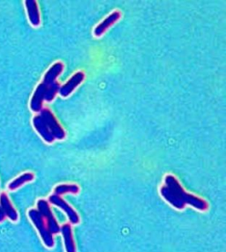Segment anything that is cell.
<instances>
[{"instance_id": "obj_1", "label": "cell", "mask_w": 226, "mask_h": 252, "mask_svg": "<svg viewBox=\"0 0 226 252\" xmlns=\"http://www.w3.org/2000/svg\"><path fill=\"white\" fill-rule=\"evenodd\" d=\"M160 194L169 205L178 210H183L187 206L201 212L209 209V203L205 199L187 192L173 175L165 176L164 185L161 187Z\"/></svg>"}, {"instance_id": "obj_2", "label": "cell", "mask_w": 226, "mask_h": 252, "mask_svg": "<svg viewBox=\"0 0 226 252\" xmlns=\"http://www.w3.org/2000/svg\"><path fill=\"white\" fill-rule=\"evenodd\" d=\"M64 68L65 66L62 62H56L45 72L42 83L38 85L30 101V109L34 112H40L42 109L43 101H53L59 94L61 85L57 80L63 72Z\"/></svg>"}, {"instance_id": "obj_3", "label": "cell", "mask_w": 226, "mask_h": 252, "mask_svg": "<svg viewBox=\"0 0 226 252\" xmlns=\"http://www.w3.org/2000/svg\"><path fill=\"white\" fill-rule=\"evenodd\" d=\"M33 126L47 143H53L56 139L62 140L67 136L66 130L57 120L54 114L46 108L41 109L40 114L34 118Z\"/></svg>"}, {"instance_id": "obj_4", "label": "cell", "mask_w": 226, "mask_h": 252, "mask_svg": "<svg viewBox=\"0 0 226 252\" xmlns=\"http://www.w3.org/2000/svg\"><path fill=\"white\" fill-rule=\"evenodd\" d=\"M28 215L34 226L37 227L44 245L47 248H53L55 245L54 237L47 227L46 222L44 219L42 218L41 214L38 212V209H30Z\"/></svg>"}, {"instance_id": "obj_5", "label": "cell", "mask_w": 226, "mask_h": 252, "mask_svg": "<svg viewBox=\"0 0 226 252\" xmlns=\"http://www.w3.org/2000/svg\"><path fill=\"white\" fill-rule=\"evenodd\" d=\"M38 211L44 219L47 227L52 235L60 233V226L50 209L49 201L45 199H39L38 201Z\"/></svg>"}, {"instance_id": "obj_6", "label": "cell", "mask_w": 226, "mask_h": 252, "mask_svg": "<svg viewBox=\"0 0 226 252\" xmlns=\"http://www.w3.org/2000/svg\"><path fill=\"white\" fill-rule=\"evenodd\" d=\"M49 202L50 204L58 206L61 210L64 211L66 213V215H67L68 220H69L71 224L76 225V224L80 223V216L78 215V213L61 196L52 194L49 198Z\"/></svg>"}, {"instance_id": "obj_7", "label": "cell", "mask_w": 226, "mask_h": 252, "mask_svg": "<svg viewBox=\"0 0 226 252\" xmlns=\"http://www.w3.org/2000/svg\"><path fill=\"white\" fill-rule=\"evenodd\" d=\"M85 80V73L83 72H77L72 76L67 82L60 87L59 94L60 96L67 98L75 90L77 87H79L82 81Z\"/></svg>"}, {"instance_id": "obj_8", "label": "cell", "mask_w": 226, "mask_h": 252, "mask_svg": "<svg viewBox=\"0 0 226 252\" xmlns=\"http://www.w3.org/2000/svg\"><path fill=\"white\" fill-rule=\"evenodd\" d=\"M121 18V13L119 11H114L105 18L104 21L99 23L94 30V34L97 37H100L109 30L112 26L114 25Z\"/></svg>"}, {"instance_id": "obj_9", "label": "cell", "mask_w": 226, "mask_h": 252, "mask_svg": "<svg viewBox=\"0 0 226 252\" xmlns=\"http://www.w3.org/2000/svg\"><path fill=\"white\" fill-rule=\"evenodd\" d=\"M60 233L63 236L65 248L67 252H77L75 241L73 235V228L70 223H66L60 227Z\"/></svg>"}, {"instance_id": "obj_10", "label": "cell", "mask_w": 226, "mask_h": 252, "mask_svg": "<svg viewBox=\"0 0 226 252\" xmlns=\"http://www.w3.org/2000/svg\"><path fill=\"white\" fill-rule=\"evenodd\" d=\"M25 5L31 25L34 27H38L41 23V17H40L38 2L35 0H27L25 1Z\"/></svg>"}, {"instance_id": "obj_11", "label": "cell", "mask_w": 226, "mask_h": 252, "mask_svg": "<svg viewBox=\"0 0 226 252\" xmlns=\"http://www.w3.org/2000/svg\"><path fill=\"white\" fill-rule=\"evenodd\" d=\"M0 206H1L2 210L4 211L5 216L8 217L12 221L15 222L18 220V219H19L18 213L14 209L7 195L5 193H1L0 195Z\"/></svg>"}, {"instance_id": "obj_12", "label": "cell", "mask_w": 226, "mask_h": 252, "mask_svg": "<svg viewBox=\"0 0 226 252\" xmlns=\"http://www.w3.org/2000/svg\"><path fill=\"white\" fill-rule=\"evenodd\" d=\"M34 179H35V175H34L33 173H24V174H22L20 177H17L16 179H14V180L12 181V182L9 184V189L14 190V189L20 188L22 185H25L27 183L33 181Z\"/></svg>"}, {"instance_id": "obj_13", "label": "cell", "mask_w": 226, "mask_h": 252, "mask_svg": "<svg viewBox=\"0 0 226 252\" xmlns=\"http://www.w3.org/2000/svg\"><path fill=\"white\" fill-rule=\"evenodd\" d=\"M80 192V187L75 184H64L56 186L54 189V194L62 196L64 194L71 193L78 194Z\"/></svg>"}, {"instance_id": "obj_14", "label": "cell", "mask_w": 226, "mask_h": 252, "mask_svg": "<svg viewBox=\"0 0 226 252\" xmlns=\"http://www.w3.org/2000/svg\"><path fill=\"white\" fill-rule=\"evenodd\" d=\"M5 217H6V216L4 215V211L2 210V208H1V206H0V222L4 221Z\"/></svg>"}]
</instances>
